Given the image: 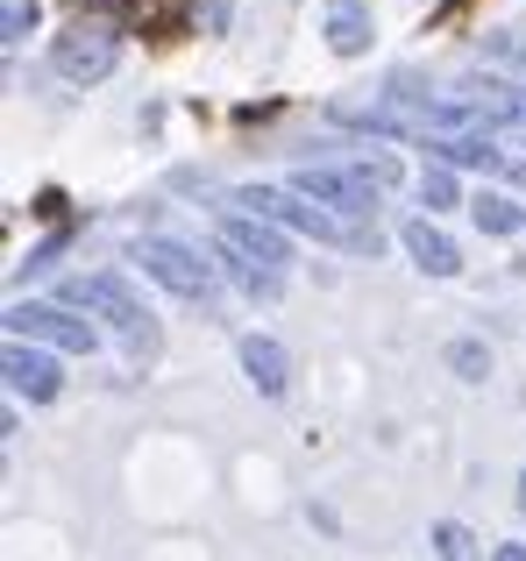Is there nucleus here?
Returning a JSON list of instances; mask_svg holds the SVG:
<instances>
[{
    "instance_id": "obj_1",
    "label": "nucleus",
    "mask_w": 526,
    "mask_h": 561,
    "mask_svg": "<svg viewBox=\"0 0 526 561\" xmlns=\"http://www.w3.org/2000/svg\"><path fill=\"white\" fill-rule=\"evenodd\" d=\"M65 306H85V313H100V320H107V328L128 342V356H136V363H150V356H157V313L122 285V277H107V271H93V277H65Z\"/></svg>"
},
{
    "instance_id": "obj_2",
    "label": "nucleus",
    "mask_w": 526,
    "mask_h": 561,
    "mask_svg": "<svg viewBox=\"0 0 526 561\" xmlns=\"http://www.w3.org/2000/svg\"><path fill=\"white\" fill-rule=\"evenodd\" d=\"M236 206H250V214L277 220V228H291V234L334 242V249H377V234H363V228H348V220H334L328 206H313L306 192H291V185H242V192H236Z\"/></svg>"
},
{
    "instance_id": "obj_18",
    "label": "nucleus",
    "mask_w": 526,
    "mask_h": 561,
    "mask_svg": "<svg viewBox=\"0 0 526 561\" xmlns=\"http://www.w3.org/2000/svg\"><path fill=\"white\" fill-rule=\"evenodd\" d=\"M491 561H526V548H519V540H499V548H491Z\"/></svg>"
},
{
    "instance_id": "obj_4",
    "label": "nucleus",
    "mask_w": 526,
    "mask_h": 561,
    "mask_svg": "<svg viewBox=\"0 0 526 561\" xmlns=\"http://www.w3.org/2000/svg\"><path fill=\"white\" fill-rule=\"evenodd\" d=\"M291 192H306L313 206H328L334 220H370L377 214V185L363 179L356 164H299L291 171Z\"/></svg>"
},
{
    "instance_id": "obj_6",
    "label": "nucleus",
    "mask_w": 526,
    "mask_h": 561,
    "mask_svg": "<svg viewBox=\"0 0 526 561\" xmlns=\"http://www.w3.org/2000/svg\"><path fill=\"white\" fill-rule=\"evenodd\" d=\"M50 65H57V79H71V85H100L122 65V36H114L107 22H71L65 36H57Z\"/></svg>"
},
{
    "instance_id": "obj_20",
    "label": "nucleus",
    "mask_w": 526,
    "mask_h": 561,
    "mask_svg": "<svg viewBox=\"0 0 526 561\" xmlns=\"http://www.w3.org/2000/svg\"><path fill=\"white\" fill-rule=\"evenodd\" d=\"M513 57H519V65H526V43H513Z\"/></svg>"
},
{
    "instance_id": "obj_9",
    "label": "nucleus",
    "mask_w": 526,
    "mask_h": 561,
    "mask_svg": "<svg viewBox=\"0 0 526 561\" xmlns=\"http://www.w3.org/2000/svg\"><path fill=\"white\" fill-rule=\"evenodd\" d=\"M399 242H405V256H413L427 277H456V271H462V249L448 242V234L434 228L427 214H413V220H405V228H399Z\"/></svg>"
},
{
    "instance_id": "obj_12",
    "label": "nucleus",
    "mask_w": 526,
    "mask_h": 561,
    "mask_svg": "<svg viewBox=\"0 0 526 561\" xmlns=\"http://www.w3.org/2000/svg\"><path fill=\"white\" fill-rule=\"evenodd\" d=\"M470 220H477L484 234H519V228H526V206L505 199V192H477V199H470Z\"/></svg>"
},
{
    "instance_id": "obj_10",
    "label": "nucleus",
    "mask_w": 526,
    "mask_h": 561,
    "mask_svg": "<svg viewBox=\"0 0 526 561\" xmlns=\"http://www.w3.org/2000/svg\"><path fill=\"white\" fill-rule=\"evenodd\" d=\"M242 377H250L263 398H285L291 391V356L271 334H242Z\"/></svg>"
},
{
    "instance_id": "obj_7",
    "label": "nucleus",
    "mask_w": 526,
    "mask_h": 561,
    "mask_svg": "<svg viewBox=\"0 0 526 561\" xmlns=\"http://www.w3.org/2000/svg\"><path fill=\"white\" fill-rule=\"evenodd\" d=\"M221 249L263 263V271H285L291 263V234L277 228V220H263V214H221Z\"/></svg>"
},
{
    "instance_id": "obj_19",
    "label": "nucleus",
    "mask_w": 526,
    "mask_h": 561,
    "mask_svg": "<svg viewBox=\"0 0 526 561\" xmlns=\"http://www.w3.org/2000/svg\"><path fill=\"white\" fill-rule=\"evenodd\" d=\"M519 512H526V469H519Z\"/></svg>"
},
{
    "instance_id": "obj_5",
    "label": "nucleus",
    "mask_w": 526,
    "mask_h": 561,
    "mask_svg": "<svg viewBox=\"0 0 526 561\" xmlns=\"http://www.w3.org/2000/svg\"><path fill=\"white\" fill-rule=\"evenodd\" d=\"M8 342H28V348H65V356H93L100 334L85 320H71V306H8Z\"/></svg>"
},
{
    "instance_id": "obj_14",
    "label": "nucleus",
    "mask_w": 526,
    "mask_h": 561,
    "mask_svg": "<svg viewBox=\"0 0 526 561\" xmlns=\"http://www.w3.org/2000/svg\"><path fill=\"white\" fill-rule=\"evenodd\" d=\"M420 206H427V214H448V206H456V179H448L442 164L420 171Z\"/></svg>"
},
{
    "instance_id": "obj_15",
    "label": "nucleus",
    "mask_w": 526,
    "mask_h": 561,
    "mask_svg": "<svg viewBox=\"0 0 526 561\" xmlns=\"http://www.w3.org/2000/svg\"><path fill=\"white\" fill-rule=\"evenodd\" d=\"M434 548H442V561H477L470 526H456V519H442V526H434Z\"/></svg>"
},
{
    "instance_id": "obj_11",
    "label": "nucleus",
    "mask_w": 526,
    "mask_h": 561,
    "mask_svg": "<svg viewBox=\"0 0 526 561\" xmlns=\"http://www.w3.org/2000/svg\"><path fill=\"white\" fill-rule=\"evenodd\" d=\"M320 28H328V50L363 57V50H370V0H328Z\"/></svg>"
},
{
    "instance_id": "obj_3",
    "label": "nucleus",
    "mask_w": 526,
    "mask_h": 561,
    "mask_svg": "<svg viewBox=\"0 0 526 561\" xmlns=\"http://www.w3.org/2000/svg\"><path fill=\"white\" fill-rule=\"evenodd\" d=\"M136 263H142V277H157V285L179 291V299H199V306L214 299V263L199 256V249L171 242V234H142V242H136Z\"/></svg>"
},
{
    "instance_id": "obj_16",
    "label": "nucleus",
    "mask_w": 526,
    "mask_h": 561,
    "mask_svg": "<svg viewBox=\"0 0 526 561\" xmlns=\"http://www.w3.org/2000/svg\"><path fill=\"white\" fill-rule=\"evenodd\" d=\"M28 28H36V0H0V36L22 43Z\"/></svg>"
},
{
    "instance_id": "obj_8",
    "label": "nucleus",
    "mask_w": 526,
    "mask_h": 561,
    "mask_svg": "<svg viewBox=\"0 0 526 561\" xmlns=\"http://www.w3.org/2000/svg\"><path fill=\"white\" fill-rule=\"evenodd\" d=\"M0 370H8V391H14V398H28V405H50V398L65 391V370H57V356H50V348L8 342Z\"/></svg>"
},
{
    "instance_id": "obj_13",
    "label": "nucleus",
    "mask_w": 526,
    "mask_h": 561,
    "mask_svg": "<svg viewBox=\"0 0 526 561\" xmlns=\"http://www.w3.org/2000/svg\"><path fill=\"white\" fill-rule=\"evenodd\" d=\"M221 249V242H214ZM221 271L236 277L242 291H250V299H277V271H263V263H250V256H236V249H221Z\"/></svg>"
},
{
    "instance_id": "obj_17",
    "label": "nucleus",
    "mask_w": 526,
    "mask_h": 561,
    "mask_svg": "<svg viewBox=\"0 0 526 561\" xmlns=\"http://www.w3.org/2000/svg\"><path fill=\"white\" fill-rule=\"evenodd\" d=\"M448 363H456L462 377H484V370H491V348H477V342H456V348H448Z\"/></svg>"
}]
</instances>
